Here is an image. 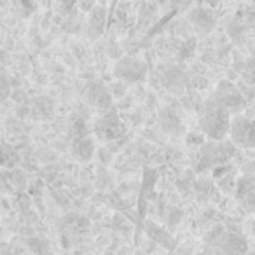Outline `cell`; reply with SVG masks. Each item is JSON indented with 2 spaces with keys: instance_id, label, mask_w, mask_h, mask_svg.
Here are the masks:
<instances>
[{
  "instance_id": "obj_9",
  "label": "cell",
  "mask_w": 255,
  "mask_h": 255,
  "mask_svg": "<svg viewBox=\"0 0 255 255\" xmlns=\"http://www.w3.org/2000/svg\"><path fill=\"white\" fill-rule=\"evenodd\" d=\"M70 152L77 161H89L95 154V142L88 133H77L70 142Z\"/></svg>"
},
{
  "instance_id": "obj_5",
  "label": "cell",
  "mask_w": 255,
  "mask_h": 255,
  "mask_svg": "<svg viewBox=\"0 0 255 255\" xmlns=\"http://www.w3.org/2000/svg\"><path fill=\"white\" fill-rule=\"evenodd\" d=\"M231 142L240 149L255 147V114L254 116H236L231 123Z\"/></svg>"
},
{
  "instance_id": "obj_13",
  "label": "cell",
  "mask_w": 255,
  "mask_h": 255,
  "mask_svg": "<svg viewBox=\"0 0 255 255\" xmlns=\"http://www.w3.org/2000/svg\"><path fill=\"white\" fill-rule=\"evenodd\" d=\"M26 247L30 248V252H33L35 255H46L47 254V241L40 240V238H30L26 241Z\"/></svg>"
},
{
  "instance_id": "obj_7",
  "label": "cell",
  "mask_w": 255,
  "mask_h": 255,
  "mask_svg": "<svg viewBox=\"0 0 255 255\" xmlns=\"http://www.w3.org/2000/svg\"><path fill=\"white\" fill-rule=\"evenodd\" d=\"M114 75L123 82H142L147 77V65L138 58L124 56L114 65Z\"/></svg>"
},
{
  "instance_id": "obj_11",
  "label": "cell",
  "mask_w": 255,
  "mask_h": 255,
  "mask_svg": "<svg viewBox=\"0 0 255 255\" xmlns=\"http://www.w3.org/2000/svg\"><path fill=\"white\" fill-rule=\"evenodd\" d=\"M105 7L103 5H96L95 9L89 14V21H88V37L89 39H98L103 33V28H105Z\"/></svg>"
},
{
  "instance_id": "obj_16",
  "label": "cell",
  "mask_w": 255,
  "mask_h": 255,
  "mask_svg": "<svg viewBox=\"0 0 255 255\" xmlns=\"http://www.w3.org/2000/svg\"><path fill=\"white\" fill-rule=\"evenodd\" d=\"M250 47H252V51H254V54H255V32L252 33V40H250Z\"/></svg>"
},
{
  "instance_id": "obj_15",
  "label": "cell",
  "mask_w": 255,
  "mask_h": 255,
  "mask_svg": "<svg viewBox=\"0 0 255 255\" xmlns=\"http://www.w3.org/2000/svg\"><path fill=\"white\" fill-rule=\"evenodd\" d=\"M4 98H7V93H9V86H7V77H5V74H4Z\"/></svg>"
},
{
  "instance_id": "obj_12",
  "label": "cell",
  "mask_w": 255,
  "mask_h": 255,
  "mask_svg": "<svg viewBox=\"0 0 255 255\" xmlns=\"http://www.w3.org/2000/svg\"><path fill=\"white\" fill-rule=\"evenodd\" d=\"M191 19L192 23H194L196 28L203 30V32H208V30H212L213 26V16L212 12H206L203 11V9H196L194 12H191Z\"/></svg>"
},
{
  "instance_id": "obj_8",
  "label": "cell",
  "mask_w": 255,
  "mask_h": 255,
  "mask_svg": "<svg viewBox=\"0 0 255 255\" xmlns=\"http://www.w3.org/2000/svg\"><path fill=\"white\" fill-rule=\"evenodd\" d=\"M84 100L96 110H102V114L114 109V96L112 91L103 82L93 81L88 82L84 88Z\"/></svg>"
},
{
  "instance_id": "obj_17",
  "label": "cell",
  "mask_w": 255,
  "mask_h": 255,
  "mask_svg": "<svg viewBox=\"0 0 255 255\" xmlns=\"http://www.w3.org/2000/svg\"><path fill=\"white\" fill-rule=\"evenodd\" d=\"M247 255H255V250H250V252H248Z\"/></svg>"
},
{
  "instance_id": "obj_1",
  "label": "cell",
  "mask_w": 255,
  "mask_h": 255,
  "mask_svg": "<svg viewBox=\"0 0 255 255\" xmlns=\"http://www.w3.org/2000/svg\"><path fill=\"white\" fill-rule=\"evenodd\" d=\"M231 112L224 105H220L215 98H208L203 105L199 114V128L205 136H208L212 142H224L231 133Z\"/></svg>"
},
{
  "instance_id": "obj_3",
  "label": "cell",
  "mask_w": 255,
  "mask_h": 255,
  "mask_svg": "<svg viewBox=\"0 0 255 255\" xmlns=\"http://www.w3.org/2000/svg\"><path fill=\"white\" fill-rule=\"evenodd\" d=\"M208 241L213 248V255H247L248 243L245 241L243 236L217 227L212 234L208 236Z\"/></svg>"
},
{
  "instance_id": "obj_14",
  "label": "cell",
  "mask_w": 255,
  "mask_h": 255,
  "mask_svg": "<svg viewBox=\"0 0 255 255\" xmlns=\"http://www.w3.org/2000/svg\"><path fill=\"white\" fill-rule=\"evenodd\" d=\"M112 96L114 98H121V96L126 93V82H123V81H119V82H116V84H112Z\"/></svg>"
},
{
  "instance_id": "obj_2",
  "label": "cell",
  "mask_w": 255,
  "mask_h": 255,
  "mask_svg": "<svg viewBox=\"0 0 255 255\" xmlns=\"http://www.w3.org/2000/svg\"><path fill=\"white\" fill-rule=\"evenodd\" d=\"M234 143L233 142H210L203 143L201 149L196 157V171H206L212 168L222 166L224 163L233 157L234 154Z\"/></svg>"
},
{
  "instance_id": "obj_10",
  "label": "cell",
  "mask_w": 255,
  "mask_h": 255,
  "mask_svg": "<svg viewBox=\"0 0 255 255\" xmlns=\"http://www.w3.org/2000/svg\"><path fill=\"white\" fill-rule=\"evenodd\" d=\"M159 126L164 133L171 136H180L184 133V124H182L180 117L171 109H163L159 112Z\"/></svg>"
},
{
  "instance_id": "obj_4",
  "label": "cell",
  "mask_w": 255,
  "mask_h": 255,
  "mask_svg": "<svg viewBox=\"0 0 255 255\" xmlns=\"http://www.w3.org/2000/svg\"><path fill=\"white\" fill-rule=\"evenodd\" d=\"M95 135L98 136V140L105 143L116 142V140L123 138L126 135V126L121 123L119 114L116 112V109L109 110V112L102 114L100 119L96 121L95 128H93Z\"/></svg>"
},
{
  "instance_id": "obj_6",
  "label": "cell",
  "mask_w": 255,
  "mask_h": 255,
  "mask_svg": "<svg viewBox=\"0 0 255 255\" xmlns=\"http://www.w3.org/2000/svg\"><path fill=\"white\" fill-rule=\"evenodd\" d=\"M213 98L224 105L231 114H236V116H241L245 109H247V100L241 95V91L229 81H220L219 86H217L215 93H213Z\"/></svg>"
}]
</instances>
